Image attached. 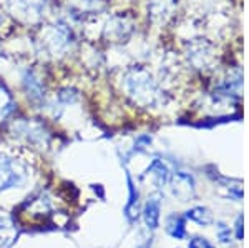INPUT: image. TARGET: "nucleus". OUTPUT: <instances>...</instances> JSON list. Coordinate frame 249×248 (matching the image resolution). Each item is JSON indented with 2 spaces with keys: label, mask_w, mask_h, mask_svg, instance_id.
Returning a JSON list of instances; mask_svg holds the SVG:
<instances>
[{
  "label": "nucleus",
  "mask_w": 249,
  "mask_h": 248,
  "mask_svg": "<svg viewBox=\"0 0 249 248\" xmlns=\"http://www.w3.org/2000/svg\"><path fill=\"white\" fill-rule=\"evenodd\" d=\"M188 248H214L211 245V242L208 238H203V237H195L190 240L188 243Z\"/></svg>",
  "instance_id": "nucleus-16"
},
{
  "label": "nucleus",
  "mask_w": 249,
  "mask_h": 248,
  "mask_svg": "<svg viewBox=\"0 0 249 248\" xmlns=\"http://www.w3.org/2000/svg\"><path fill=\"white\" fill-rule=\"evenodd\" d=\"M126 182H128V202L124 205V217L130 223H135L140 217V193L136 190L131 175H126Z\"/></svg>",
  "instance_id": "nucleus-7"
},
{
  "label": "nucleus",
  "mask_w": 249,
  "mask_h": 248,
  "mask_svg": "<svg viewBox=\"0 0 249 248\" xmlns=\"http://www.w3.org/2000/svg\"><path fill=\"white\" fill-rule=\"evenodd\" d=\"M71 5V9L78 10L80 14H93V12L100 10V7H102V3L105 2V0H68Z\"/></svg>",
  "instance_id": "nucleus-12"
},
{
  "label": "nucleus",
  "mask_w": 249,
  "mask_h": 248,
  "mask_svg": "<svg viewBox=\"0 0 249 248\" xmlns=\"http://www.w3.org/2000/svg\"><path fill=\"white\" fill-rule=\"evenodd\" d=\"M148 173L153 175L156 185H158L160 189L166 185L168 180H170V170H168V167L164 165L160 158H155L153 162H151V165L148 167Z\"/></svg>",
  "instance_id": "nucleus-10"
},
{
  "label": "nucleus",
  "mask_w": 249,
  "mask_h": 248,
  "mask_svg": "<svg viewBox=\"0 0 249 248\" xmlns=\"http://www.w3.org/2000/svg\"><path fill=\"white\" fill-rule=\"evenodd\" d=\"M14 97L10 95V90L3 82H0V115H7L14 110Z\"/></svg>",
  "instance_id": "nucleus-14"
},
{
  "label": "nucleus",
  "mask_w": 249,
  "mask_h": 248,
  "mask_svg": "<svg viewBox=\"0 0 249 248\" xmlns=\"http://www.w3.org/2000/svg\"><path fill=\"white\" fill-rule=\"evenodd\" d=\"M195 178L190 173H184V172H176L171 178V190L173 195L178 197L181 202H188L190 197L195 193Z\"/></svg>",
  "instance_id": "nucleus-6"
},
{
  "label": "nucleus",
  "mask_w": 249,
  "mask_h": 248,
  "mask_svg": "<svg viewBox=\"0 0 249 248\" xmlns=\"http://www.w3.org/2000/svg\"><path fill=\"white\" fill-rule=\"evenodd\" d=\"M20 83L25 95L32 103H43L45 102V83L42 77L34 69H25L20 75Z\"/></svg>",
  "instance_id": "nucleus-5"
},
{
  "label": "nucleus",
  "mask_w": 249,
  "mask_h": 248,
  "mask_svg": "<svg viewBox=\"0 0 249 248\" xmlns=\"http://www.w3.org/2000/svg\"><path fill=\"white\" fill-rule=\"evenodd\" d=\"M48 0H7L10 15L27 25H35L45 17Z\"/></svg>",
  "instance_id": "nucleus-2"
},
{
  "label": "nucleus",
  "mask_w": 249,
  "mask_h": 248,
  "mask_svg": "<svg viewBox=\"0 0 249 248\" xmlns=\"http://www.w3.org/2000/svg\"><path fill=\"white\" fill-rule=\"evenodd\" d=\"M244 217L243 213L238 215V218H236V223H234V231H236V238L238 240H243L244 237Z\"/></svg>",
  "instance_id": "nucleus-17"
},
{
  "label": "nucleus",
  "mask_w": 249,
  "mask_h": 248,
  "mask_svg": "<svg viewBox=\"0 0 249 248\" xmlns=\"http://www.w3.org/2000/svg\"><path fill=\"white\" fill-rule=\"evenodd\" d=\"M184 217L201 227H208L213 223V213L210 209H206V207H193V209L186 211Z\"/></svg>",
  "instance_id": "nucleus-11"
},
{
  "label": "nucleus",
  "mask_w": 249,
  "mask_h": 248,
  "mask_svg": "<svg viewBox=\"0 0 249 248\" xmlns=\"http://www.w3.org/2000/svg\"><path fill=\"white\" fill-rule=\"evenodd\" d=\"M3 54H5V52H3V45H2V43H0V60L3 58Z\"/></svg>",
  "instance_id": "nucleus-19"
},
{
  "label": "nucleus",
  "mask_w": 249,
  "mask_h": 248,
  "mask_svg": "<svg viewBox=\"0 0 249 248\" xmlns=\"http://www.w3.org/2000/svg\"><path fill=\"white\" fill-rule=\"evenodd\" d=\"M231 230H230V227H226L224 223H219V227H218V238H219V242L221 243H231L232 240H231Z\"/></svg>",
  "instance_id": "nucleus-15"
},
{
  "label": "nucleus",
  "mask_w": 249,
  "mask_h": 248,
  "mask_svg": "<svg viewBox=\"0 0 249 248\" xmlns=\"http://www.w3.org/2000/svg\"><path fill=\"white\" fill-rule=\"evenodd\" d=\"M75 45V34L67 22L58 20L52 25H45L40 30L37 38V49L48 58H62Z\"/></svg>",
  "instance_id": "nucleus-1"
},
{
  "label": "nucleus",
  "mask_w": 249,
  "mask_h": 248,
  "mask_svg": "<svg viewBox=\"0 0 249 248\" xmlns=\"http://www.w3.org/2000/svg\"><path fill=\"white\" fill-rule=\"evenodd\" d=\"M166 233L176 240H183L186 237V217L171 213L166 218Z\"/></svg>",
  "instance_id": "nucleus-9"
},
{
  "label": "nucleus",
  "mask_w": 249,
  "mask_h": 248,
  "mask_svg": "<svg viewBox=\"0 0 249 248\" xmlns=\"http://www.w3.org/2000/svg\"><path fill=\"white\" fill-rule=\"evenodd\" d=\"M14 225L7 218H0V248H9L14 243V237L12 233Z\"/></svg>",
  "instance_id": "nucleus-13"
},
{
  "label": "nucleus",
  "mask_w": 249,
  "mask_h": 248,
  "mask_svg": "<svg viewBox=\"0 0 249 248\" xmlns=\"http://www.w3.org/2000/svg\"><path fill=\"white\" fill-rule=\"evenodd\" d=\"M126 89L138 100L155 98V94H158L155 82L151 80V77H148V74L143 70L133 72V74L128 75L126 77Z\"/></svg>",
  "instance_id": "nucleus-4"
},
{
  "label": "nucleus",
  "mask_w": 249,
  "mask_h": 248,
  "mask_svg": "<svg viewBox=\"0 0 249 248\" xmlns=\"http://www.w3.org/2000/svg\"><path fill=\"white\" fill-rule=\"evenodd\" d=\"M25 177V170L18 160L0 153V191L22 185Z\"/></svg>",
  "instance_id": "nucleus-3"
},
{
  "label": "nucleus",
  "mask_w": 249,
  "mask_h": 248,
  "mask_svg": "<svg viewBox=\"0 0 249 248\" xmlns=\"http://www.w3.org/2000/svg\"><path fill=\"white\" fill-rule=\"evenodd\" d=\"M160 211H161V202L158 197L148 198L143 209V222L150 230H156L160 227Z\"/></svg>",
  "instance_id": "nucleus-8"
},
{
  "label": "nucleus",
  "mask_w": 249,
  "mask_h": 248,
  "mask_svg": "<svg viewBox=\"0 0 249 248\" xmlns=\"http://www.w3.org/2000/svg\"><path fill=\"white\" fill-rule=\"evenodd\" d=\"M3 23H5V15H3V12L0 10V27H2Z\"/></svg>",
  "instance_id": "nucleus-18"
}]
</instances>
